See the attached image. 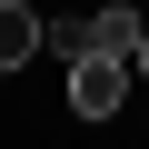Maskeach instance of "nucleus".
Returning <instances> with one entry per match:
<instances>
[{
    "label": "nucleus",
    "instance_id": "nucleus-1",
    "mask_svg": "<svg viewBox=\"0 0 149 149\" xmlns=\"http://www.w3.org/2000/svg\"><path fill=\"white\" fill-rule=\"evenodd\" d=\"M129 70L139 60H119V50H80V60H70V109H80V119H119Z\"/></svg>",
    "mask_w": 149,
    "mask_h": 149
},
{
    "label": "nucleus",
    "instance_id": "nucleus-2",
    "mask_svg": "<svg viewBox=\"0 0 149 149\" xmlns=\"http://www.w3.org/2000/svg\"><path fill=\"white\" fill-rule=\"evenodd\" d=\"M40 40H50V30H40L30 0H0V70H30V60H40Z\"/></svg>",
    "mask_w": 149,
    "mask_h": 149
},
{
    "label": "nucleus",
    "instance_id": "nucleus-3",
    "mask_svg": "<svg viewBox=\"0 0 149 149\" xmlns=\"http://www.w3.org/2000/svg\"><path fill=\"white\" fill-rule=\"evenodd\" d=\"M139 80H149V30H139Z\"/></svg>",
    "mask_w": 149,
    "mask_h": 149
}]
</instances>
